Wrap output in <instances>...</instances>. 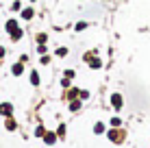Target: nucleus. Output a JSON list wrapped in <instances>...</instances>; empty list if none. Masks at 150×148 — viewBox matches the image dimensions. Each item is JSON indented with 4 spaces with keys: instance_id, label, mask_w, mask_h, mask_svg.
I'll return each mask as SVG.
<instances>
[{
    "instance_id": "1",
    "label": "nucleus",
    "mask_w": 150,
    "mask_h": 148,
    "mask_svg": "<svg viewBox=\"0 0 150 148\" xmlns=\"http://www.w3.org/2000/svg\"><path fill=\"white\" fill-rule=\"evenodd\" d=\"M107 135H109V140L113 142V144H120L124 137H126V133H124V129H122V126H120V129H113V126H111V131H109Z\"/></svg>"
},
{
    "instance_id": "2",
    "label": "nucleus",
    "mask_w": 150,
    "mask_h": 148,
    "mask_svg": "<svg viewBox=\"0 0 150 148\" xmlns=\"http://www.w3.org/2000/svg\"><path fill=\"white\" fill-rule=\"evenodd\" d=\"M111 107H113V111H120L124 107V98H122L120 91H113L111 94Z\"/></svg>"
},
{
    "instance_id": "3",
    "label": "nucleus",
    "mask_w": 150,
    "mask_h": 148,
    "mask_svg": "<svg viewBox=\"0 0 150 148\" xmlns=\"http://www.w3.org/2000/svg\"><path fill=\"white\" fill-rule=\"evenodd\" d=\"M0 115L11 118V115H13V105L11 103H0Z\"/></svg>"
},
{
    "instance_id": "4",
    "label": "nucleus",
    "mask_w": 150,
    "mask_h": 148,
    "mask_svg": "<svg viewBox=\"0 0 150 148\" xmlns=\"http://www.w3.org/2000/svg\"><path fill=\"white\" fill-rule=\"evenodd\" d=\"M57 137H59L57 133H52V131H46V133H44V142H46L48 146H52L54 142H57Z\"/></svg>"
},
{
    "instance_id": "5",
    "label": "nucleus",
    "mask_w": 150,
    "mask_h": 148,
    "mask_svg": "<svg viewBox=\"0 0 150 148\" xmlns=\"http://www.w3.org/2000/svg\"><path fill=\"white\" fill-rule=\"evenodd\" d=\"M18 28H20V24L15 22V20H7V24H4V30H7L9 35H11L13 30H18Z\"/></svg>"
},
{
    "instance_id": "6",
    "label": "nucleus",
    "mask_w": 150,
    "mask_h": 148,
    "mask_svg": "<svg viewBox=\"0 0 150 148\" xmlns=\"http://www.w3.org/2000/svg\"><path fill=\"white\" fill-rule=\"evenodd\" d=\"M22 72H24V63H22V61H20V63H13V65H11V74H13V76H20Z\"/></svg>"
},
{
    "instance_id": "7",
    "label": "nucleus",
    "mask_w": 150,
    "mask_h": 148,
    "mask_svg": "<svg viewBox=\"0 0 150 148\" xmlns=\"http://www.w3.org/2000/svg\"><path fill=\"white\" fill-rule=\"evenodd\" d=\"M28 81H30V85H35V87H37V85L41 83V81H39V72H37V70H33V72L28 74Z\"/></svg>"
},
{
    "instance_id": "8",
    "label": "nucleus",
    "mask_w": 150,
    "mask_h": 148,
    "mask_svg": "<svg viewBox=\"0 0 150 148\" xmlns=\"http://www.w3.org/2000/svg\"><path fill=\"white\" fill-rule=\"evenodd\" d=\"M33 15H35V9H33V7L22 9V20H33Z\"/></svg>"
},
{
    "instance_id": "9",
    "label": "nucleus",
    "mask_w": 150,
    "mask_h": 148,
    "mask_svg": "<svg viewBox=\"0 0 150 148\" xmlns=\"http://www.w3.org/2000/svg\"><path fill=\"white\" fill-rule=\"evenodd\" d=\"M4 129H7V131H11V133H13V131L18 129V122H15L13 118H7V122H4Z\"/></svg>"
},
{
    "instance_id": "10",
    "label": "nucleus",
    "mask_w": 150,
    "mask_h": 148,
    "mask_svg": "<svg viewBox=\"0 0 150 148\" xmlns=\"http://www.w3.org/2000/svg\"><path fill=\"white\" fill-rule=\"evenodd\" d=\"M79 94H81V89H76V87H70L68 91H65V98H68V100H74Z\"/></svg>"
},
{
    "instance_id": "11",
    "label": "nucleus",
    "mask_w": 150,
    "mask_h": 148,
    "mask_svg": "<svg viewBox=\"0 0 150 148\" xmlns=\"http://www.w3.org/2000/svg\"><path fill=\"white\" fill-rule=\"evenodd\" d=\"M89 68H91V70H100V68H102V59H100V57H94V59L89 61Z\"/></svg>"
},
{
    "instance_id": "12",
    "label": "nucleus",
    "mask_w": 150,
    "mask_h": 148,
    "mask_svg": "<svg viewBox=\"0 0 150 148\" xmlns=\"http://www.w3.org/2000/svg\"><path fill=\"white\" fill-rule=\"evenodd\" d=\"M22 35H24V30H22V28H18V30H13L9 37H11V42H20V39H22Z\"/></svg>"
},
{
    "instance_id": "13",
    "label": "nucleus",
    "mask_w": 150,
    "mask_h": 148,
    "mask_svg": "<svg viewBox=\"0 0 150 148\" xmlns=\"http://www.w3.org/2000/svg\"><path fill=\"white\" fill-rule=\"evenodd\" d=\"M105 131H107V126L102 124V122H96V124H94V133H96V135H102Z\"/></svg>"
},
{
    "instance_id": "14",
    "label": "nucleus",
    "mask_w": 150,
    "mask_h": 148,
    "mask_svg": "<svg viewBox=\"0 0 150 148\" xmlns=\"http://www.w3.org/2000/svg\"><path fill=\"white\" fill-rule=\"evenodd\" d=\"M68 52H70V50L65 48V46H59V48L54 50V55H57V57H68Z\"/></svg>"
},
{
    "instance_id": "15",
    "label": "nucleus",
    "mask_w": 150,
    "mask_h": 148,
    "mask_svg": "<svg viewBox=\"0 0 150 148\" xmlns=\"http://www.w3.org/2000/svg\"><path fill=\"white\" fill-rule=\"evenodd\" d=\"M96 55H98V52H96V50H89V52H85V55H83V61H85V63H89V61H91V59H94V57H96Z\"/></svg>"
},
{
    "instance_id": "16",
    "label": "nucleus",
    "mask_w": 150,
    "mask_h": 148,
    "mask_svg": "<svg viewBox=\"0 0 150 148\" xmlns=\"http://www.w3.org/2000/svg\"><path fill=\"white\" fill-rule=\"evenodd\" d=\"M79 109H81V100H70V111L72 113H76Z\"/></svg>"
},
{
    "instance_id": "17",
    "label": "nucleus",
    "mask_w": 150,
    "mask_h": 148,
    "mask_svg": "<svg viewBox=\"0 0 150 148\" xmlns=\"http://www.w3.org/2000/svg\"><path fill=\"white\" fill-rule=\"evenodd\" d=\"M111 126H113V129H120V126H122V120L117 118V115H115V118H111Z\"/></svg>"
},
{
    "instance_id": "18",
    "label": "nucleus",
    "mask_w": 150,
    "mask_h": 148,
    "mask_svg": "<svg viewBox=\"0 0 150 148\" xmlns=\"http://www.w3.org/2000/svg\"><path fill=\"white\" fill-rule=\"evenodd\" d=\"M87 26H89V24H87V22H76V26H74V30H79V33H81V30H85Z\"/></svg>"
},
{
    "instance_id": "19",
    "label": "nucleus",
    "mask_w": 150,
    "mask_h": 148,
    "mask_svg": "<svg viewBox=\"0 0 150 148\" xmlns=\"http://www.w3.org/2000/svg\"><path fill=\"white\" fill-rule=\"evenodd\" d=\"M11 11H22V2H20V0L11 2Z\"/></svg>"
},
{
    "instance_id": "20",
    "label": "nucleus",
    "mask_w": 150,
    "mask_h": 148,
    "mask_svg": "<svg viewBox=\"0 0 150 148\" xmlns=\"http://www.w3.org/2000/svg\"><path fill=\"white\" fill-rule=\"evenodd\" d=\"M46 42H48V35H46V33H39V35H37V44H46Z\"/></svg>"
},
{
    "instance_id": "21",
    "label": "nucleus",
    "mask_w": 150,
    "mask_h": 148,
    "mask_svg": "<svg viewBox=\"0 0 150 148\" xmlns=\"http://www.w3.org/2000/svg\"><path fill=\"white\" fill-rule=\"evenodd\" d=\"M39 63H41V65H48V63H50V55H41Z\"/></svg>"
},
{
    "instance_id": "22",
    "label": "nucleus",
    "mask_w": 150,
    "mask_h": 148,
    "mask_svg": "<svg viewBox=\"0 0 150 148\" xmlns=\"http://www.w3.org/2000/svg\"><path fill=\"white\" fill-rule=\"evenodd\" d=\"M63 76H65V79H74V76H76V72H74V70H65V72H63Z\"/></svg>"
},
{
    "instance_id": "23",
    "label": "nucleus",
    "mask_w": 150,
    "mask_h": 148,
    "mask_svg": "<svg viewBox=\"0 0 150 148\" xmlns=\"http://www.w3.org/2000/svg\"><path fill=\"white\" fill-rule=\"evenodd\" d=\"M37 52H39V55H46V52H48V48H46V44H39V46H37Z\"/></svg>"
},
{
    "instance_id": "24",
    "label": "nucleus",
    "mask_w": 150,
    "mask_h": 148,
    "mask_svg": "<svg viewBox=\"0 0 150 148\" xmlns=\"http://www.w3.org/2000/svg\"><path fill=\"white\" fill-rule=\"evenodd\" d=\"M79 98H81V100H87V98H89V91H85V89H81V94H79Z\"/></svg>"
},
{
    "instance_id": "25",
    "label": "nucleus",
    "mask_w": 150,
    "mask_h": 148,
    "mask_svg": "<svg viewBox=\"0 0 150 148\" xmlns=\"http://www.w3.org/2000/svg\"><path fill=\"white\" fill-rule=\"evenodd\" d=\"M44 133H46L44 126H37V129H35V135H37V137H44Z\"/></svg>"
},
{
    "instance_id": "26",
    "label": "nucleus",
    "mask_w": 150,
    "mask_h": 148,
    "mask_svg": "<svg viewBox=\"0 0 150 148\" xmlns=\"http://www.w3.org/2000/svg\"><path fill=\"white\" fill-rule=\"evenodd\" d=\"M57 135H59V137L65 135V126H63V124H59V129H57Z\"/></svg>"
},
{
    "instance_id": "27",
    "label": "nucleus",
    "mask_w": 150,
    "mask_h": 148,
    "mask_svg": "<svg viewBox=\"0 0 150 148\" xmlns=\"http://www.w3.org/2000/svg\"><path fill=\"white\" fill-rule=\"evenodd\" d=\"M61 85H63L65 89H70V79H65V76H63V79H61Z\"/></svg>"
},
{
    "instance_id": "28",
    "label": "nucleus",
    "mask_w": 150,
    "mask_h": 148,
    "mask_svg": "<svg viewBox=\"0 0 150 148\" xmlns=\"http://www.w3.org/2000/svg\"><path fill=\"white\" fill-rule=\"evenodd\" d=\"M4 55H7V50H4L2 46H0V59H4Z\"/></svg>"
},
{
    "instance_id": "29",
    "label": "nucleus",
    "mask_w": 150,
    "mask_h": 148,
    "mask_svg": "<svg viewBox=\"0 0 150 148\" xmlns=\"http://www.w3.org/2000/svg\"><path fill=\"white\" fill-rule=\"evenodd\" d=\"M30 2H35V0H30Z\"/></svg>"
}]
</instances>
